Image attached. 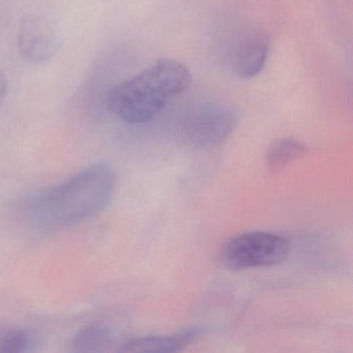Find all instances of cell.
Here are the masks:
<instances>
[{
	"label": "cell",
	"instance_id": "6da1fadb",
	"mask_svg": "<svg viewBox=\"0 0 353 353\" xmlns=\"http://www.w3.org/2000/svg\"><path fill=\"white\" fill-rule=\"evenodd\" d=\"M115 188L110 166L97 164L38 196L30 203L32 222L40 227L71 226L104 210Z\"/></svg>",
	"mask_w": 353,
	"mask_h": 353
},
{
	"label": "cell",
	"instance_id": "7a4b0ae2",
	"mask_svg": "<svg viewBox=\"0 0 353 353\" xmlns=\"http://www.w3.org/2000/svg\"><path fill=\"white\" fill-rule=\"evenodd\" d=\"M192 73L174 59H159L109 92L107 106L123 123L141 125L154 119L169 101L189 90Z\"/></svg>",
	"mask_w": 353,
	"mask_h": 353
},
{
	"label": "cell",
	"instance_id": "3957f363",
	"mask_svg": "<svg viewBox=\"0 0 353 353\" xmlns=\"http://www.w3.org/2000/svg\"><path fill=\"white\" fill-rule=\"evenodd\" d=\"M288 241L266 231H250L235 235L221 248L220 261L231 270L278 265L289 254Z\"/></svg>",
	"mask_w": 353,
	"mask_h": 353
},
{
	"label": "cell",
	"instance_id": "277c9868",
	"mask_svg": "<svg viewBox=\"0 0 353 353\" xmlns=\"http://www.w3.org/2000/svg\"><path fill=\"white\" fill-rule=\"evenodd\" d=\"M237 121L236 112L227 105L204 103L185 113L179 125V134L194 148H214L228 139Z\"/></svg>",
	"mask_w": 353,
	"mask_h": 353
},
{
	"label": "cell",
	"instance_id": "5b68a950",
	"mask_svg": "<svg viewBox=\"0 0 353 353\" xmlns=\"http://www.w3.org/2000/svg\"><path fill=\"white\" fill-rule=\"evenodd\" d=\"M18 46L24 59L32 63L50 61L59 51V40L48 21L36 15L24 18L18 32Z\"/></svg>",
	"mask_w": 353,
	"mask_h": 353
},
{
	"label": "cell",
	"instance_id": "8992f818",
	"mask_svg": "<svg viewBox=\"0 0 353 353\" xmlns=\"http://www.w3.org/2000/svg\"><path fill=\"white\" fill-rule=\"evenodd\" d=\"M270 39L261 30H254L241 39L232 51V69L239 77L259 75L268 61Z\"/></svg>",
	"mask_w": 353,
	"mask_h": 353
},
{
	"label": "cell",
	"instance_id": "52a82bcc",
	"mask_svg": "<svg viewBox=\"0 0 353 353\" xmlns=\"http://www.w3.org/2000/svg\"><path fill=\"white\" fill-rule=\"evenodd\" d=\"M199 328H189L168 336H148L133 339L123 345V352H179L199 338Z\"/></svg>",
	"mask_w": 353,
	"mask_h": 353
},
{
	"label": "cell",
	"instance_id": "ba28073f",
	"mask_svg": "<svg viewBox=\"0 0 353 353\" xmlns=\"http://www.w3.org/2000/svg\"><path fill=\"white\" fill-rule=\"evenodd\" d=\"M309 152L307 146L292 138H282L270 144L266 152V165L272 172L284 169L287 165L303 158Z\"/></svg>",
	"mask_w": 353,
	"mask_h": 353
},
{
	"label": "cell",
	"instance_id": "9c48e42d",
	"mask_svg": "<svg viewBox=\"0 0 353 353\" xmlns=\"http://www.w3.org/2000/svg\"><path fill=\"white\" fill-rule=\"evenodd\" d=\"M112 342V334L106 326L94 324L80 330L74 336L72 347L77 352H97L106 349Z\"/></svg>",
	"mask_w": 353,
	"mask_h": 353
},
{
	"label": "cell",
	"instance_id": "30bf717a",
	"mask_svg": "<svg viewBox=\"0 0 353 353\" xmlns=\"http://www.w3.org/2000/svg\"><path fill=\"white\" fill-rule=\"evenodd\" d=\"M34 348V338L21 328H9L0 332V352H28Z\"/></svg>",
	"mask_w": 353,
	"mask_h": 353
},
{
	"label": "cell",
	"instance_id": "8fae6325",
	"mask_svg": "<svg viewBox=\"0 0 353 353\" xmlns=\"http://www.w3.org/2000/svg\"><path fill=\"white\" fill-rule=\"evenodd\" d=\"M8 92V80L6 76L0 72V104L5 100Z\"/></svg>",
	"mask_w": 353,
	"mask_h": 353
}]
</instances>
